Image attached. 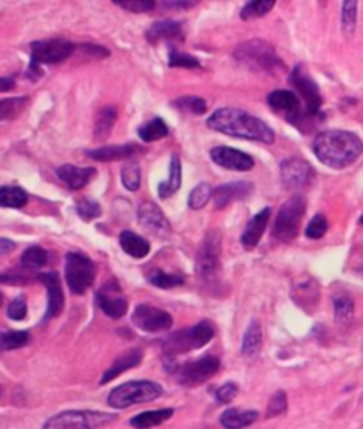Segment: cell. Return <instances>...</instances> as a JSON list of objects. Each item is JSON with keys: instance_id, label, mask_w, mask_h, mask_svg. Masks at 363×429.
<instances>
[{"instance_id": "6da1fadb", "label": "cell", "mask_w": 363, "mask_h": 429, "mask_svg": "<svg viewBox=\"0 0 363 429\" xmlns=\"http://www.w3.org/2000/svg\"><path fill=\"white\" fill-rule=\"evenodd\" d=\"M207 126L214 131L229 135V137L246 138V140L262 142V144L275 142V131L264 123L262 119L236 107L218 108L207 119Z\"/></svg>"}, {"instance_id": "7a4b0ae2", "label": "cell", "mask_w": 363, "mask_h": 429, "mask_svg": "<svg viewBox=\"0 0 363 429\" xmlns=\"http://www.w3.org/2000/svg\"><path fill=\"white\" fill-rule=\"evenodd\" d=\"M312 151L319 161L332 169H346L360 158L363 142L351 131L329 130L313 138Z\"/></svg>"}, {"instance_id": "3957f363", "label": "cell", "mask_w": 363, "mask_h": 429, "mask_svg": "<svg viewBox=\"0 0 363 429\" xmlns=\"http://www.w3.org/2000/svg\"><path fill=\"white\" fill-rule=\"evenodd\" d=\"M234 59L241 66H245L252 71H259V73L275 75L286 69L282 59L276 55L275 48L262 39H250V41L241 43L234 50Z\"/></svg>"}, {"instance_id": "277c9868", "label": "cell", "mask_w": 363, "mask_h": 429, "mask_svg": "<svg viewBox=\"0 0 363 429\" xmlns=\"http://www.w3.org/2000/svg\"><path fill=\"white\" fill-rule=\"evenodd\" d=\"M117 421V415L105 412L71 410L48 419L43 429H103Z\"/></svg>"}, {"instance_id": "5b68a950", "label": "cell", "mask_w": 363, "mask_h": 429, "mask_svg": "<svg viewBox=\"0 0 363 429\" xmlns=\"http://www.w3.org/2000/svg\"><path fill=\"white\" fill-rule=\"evenodd\" d=\"M214 328L209 321H200L199 325L191 328L181 330V332L168 335L163 341V353L168 356L179 355V353L191 351L206 346L213 339Z\"/></svg>"}, {"instance_id": "8992f818", "label": "cell", "mask_w": 363, "mask_h": 429, "mask_svg": "<svg viewBox=\"0 0 363 429\" xmlns=\"http://www.w3.org/2000/svg\"><path fill=\"white\" fill-rule=\"evenodd\" d=\"M161 387L154 381H128L119 385L108 395V405L112 408H130L140 402H151L161 395Z\"/></svg>"}, {"instance_id": "52a82bcc", "label": "cell", "mask_w": 363, "mask_h": 429, "mask_svg": "<svg viewBox=\"0 0 363 429\" xmlns=\"http://www.w3.org/2000/svg\"><path fill=\"white\" fill-rule=\"evenodd\" d=\"M306 211V199L299 194L287 199L280 208L279 214H276L275 226H273V234L282 242H290L292 238H296L299 229V224L303 220V214Z\"/></svg>"}, {"instance_id": "ba28073f", "label": "cell", "mask_w": 363, "mask_h": 429, "mask_svg": "<svg viewBox=\"0 0 363 429\" xmlns=\"http://www.w3.org/2000/svg\"><path fill=\"white\" fill-rule=\"evenodd\" d=\"M96 277V266L85 254L69 252L66 254V280L69 291L75 295H84L92 286Z\"/></svg>"}, {"instance_id": "9c48e42d", "label": "cell", "mask_w": 363, "mask_h": 429, "mask_svg": "<svg viewBox=\"0 0 363 429\" xmlns=\"http://www.w3.org/2000/svg\"><path fill=\"white\" fill-rule=\"evenodd\" d=\"M32 64H57L66 61L75 52V45L64 38L36 41L31 46Z\"/></svg>"}, {"instance_id": "30bf717a", "label": "cell", "mask_w": 363, "mask_h": 429, "mask_svg": "<svg viewBox=\"0 0 363 429\" xmlns=\"http://www.w3.org/2000/svg\"><path fill=\"white\" fill-rule=\"evenodd\" d=\"M290 85L296 89V92H299V96L303 98L306 105V114L312 117V115H318L319 110H321L323 105V98L321 92H319L318 84L313 82V78L306 73V69L303 64H298L292 73H290L289 78Z\"/></svg>"}, {"instance_id": "8fae6325", "label": "cell", "mask_w": 363, "mask_h": 429, "mask_svg": "<svg viewBox=\"0 0 363 429\" xmlns=\"http://www.w3.org/2000/svg\"><path fill=\"white\" fill-rule=\"evenodd\" d=\"M316 177V170L309 161L302 158H287L280 163V180L289 190H299L309 187Z\"/></svg>"}, {"instance_id": "7c38bea8", "label": "cell", "mask_w": 363, "mask_h": 429, "mask_svg": "<svg viewBox=\"0 0 363 429\" xmlns=\"http://www.w3.org/2000/svg\"><path fill=\"white\" fill-rule=\"evenodd\" d=\"M220 249H222V240L216 231L207 233L204 238L202 245H200L199 252H197L195 261V272L199 273L202 279H209L216 273L218 263H220Z\"/></svg>"}, {"instance_id": "4fadbf2b", "label": "cell", "mask_w": 363, "mask_h": 429, "mask_svg": "<svg viewBox=\"0 0 363 429\" xmlns=\"http://www.w3.org/2000/svg\"><path fill=\"white\" fill-rule=\"evenodd\" d=\"M220 369V361L218 356L206 355L199 361H191L188 364H184L179 369V381L188 387H193V385L204 384L206 379H209L211 376L216 375V371Z\"/></svg>"}, {"instance_id": "5bb4252c", "label": "cell", "mask_w": 363, "mask_h": 429, "mask_svg": "<svg viewBox=\"0 0 363 429\" xmlns=\"http://www.w3.org/2000/svg\"><path fill=\"white\" fill-rule=\"evenodd\" d=\"M96 302H98L101 311L112 319L123 318L128 311V302L121 293L117 280H108L96 295Z\"/></svg>"}, {"instance_id": "9a60e30c", "label": "cell", "mask_w": 363, "mask_h": 429, "mask_svg": "<svg viewBox=\"0 0 363 429\" xmlns=\"http://www.w3.org/2000/svg\"><path fill=\"white\" fill-rule=\"evenodd\" d=\"M133 323L144 332H163L172 326V316L158 307L140 303L133 312Z\"/></svg>"}, {"instance_id": "2e32d148", "label": "cell", "mask_w": 363, "mask_h": 429, "mask_svg": "<svg viewBox=\"0 0 363 429\" xmlns=\"http://www.w3.org/2000/svg\"><path fill=\"white\" fill-rule=\"evenodd\" d=\"M209 157L214 163L223 167V169L237 170V173H246V170L252 169L253 163H255L250 154L234 150V147H225V146L213 147V150L209 151Z\"/></svg>"}, {"instance_id": "e0dca14e", "label": "cell", "mask_w": 363, "mask_h": 429, "mask_svg": "<svg viewBox=\"0 0 363 429\" xmlns=\"http://www.w3.org/2000/svg\"><path fill=\"white\" fill-rule=\"evenodd\" d=\"M138 222L142 224L144 229L151 231L158 236H165V234L170 233V226H168L165 214L153 203H144L138 208Z\"/></svg>"}, {"instance_id": "ac0fdd59", "label": "cell", "mask_w": 363, "mask_h": 429, "mask_svg": "<svg viewBox=\"0 0 363 429\" xmlns=\"http://www.w3.org/2000/svg\"><path fill=\"white\" fill-rule=\"evenodd\" d=\"M268 105L275 112H283L290 119V123L302 121V110H299V100L295 92L290 91H273L268 96Z\"/></svg>"}, {"instance_id": "d6986e66", "label": "cell", "mask_w": 363, "mask_h": 429, "mask_svg": "<svg viewBox=\"0 0 363 429\" xmlns=\"http://www.w3.org/2000/svg\"><path fill=\"white\" fill-rule=\"evenodd\" d=\"M252 192L253 184L249 183V181H236V183L222 184V187H218L213 192L214 206H216L218 210H222V208L229 206L232 201L245 199V197H249Z\"/></svg>"}, {"instance_id": "ffe728a7", "label": "cell", "mask_w": 363, "mask_h": 429, "mask_svg": "<svg viewBox=\"0 0 363 429\" xmlns=\"http://www.w3.org/2000/svg\"><path fill=\"white\" fill-rule=\"evenodd\" d=\"M38 279L48 289V311H46V319L55 318L62 312L64 309V293H62L61 280H59L57 273H41L38 275Z\"/></svg>"}, {"instance_id": "44dd1931", "label": "cell", "mask_w": 363, "mask_h": 429, "mask_svg": "<svg viewBox=\"0 0 363 429\" xmlns=\"http://www.w3.org/2000/svg\"><path fill=\"white\" fill-rule=\"evenodd\" d=\"M269 213H272V210H269V208H264L262 211H259V213H257L253 219H250V222L246 224L245 233L241 236V243H243L245 249L252 250L259 245L260 238H262L266 226H268Z\"/></svg>"}, {"instance_id": "7402d4cb", "label": "cell", "mask_w": 363, "mask_h": 429, "mask_svg": "<svg viewBox=\"0 0 363 429\" xmlns=\"http://www.w3.org/2000/svg\"><path fill=\"white\" fill-rule=\"evenodd\" d=\"M96 174L94 167H75V165H62L57 169V176L61 177V181H64L69 188L73 190H80L84 188L89 181L92 180V176Z\"/></svg>"}, {"instance_id": "603a6c76", "label": "cell", "mask_w": 363, "mask_h": 429, "mask_svg": "<svg viewBox=\"0 0 363 429\" xmlns=\"http://www.w3.org/2000/svg\"><path fill=\"white\" fill-rule=\"evenodd\" d=\"M140 362H142L140 349H130V351L123 353V355L119 356L117 361H115L114 364L107 369V372H105L103 378H101V385H105V384H108V381H112V379H115L119 375H123L124 371H128V369L137 368Z\"/></svg>"}, {"instance_id": "cb8c5ba5", "label": "cell", "mask_w": 363, "mask_h": 429, "mask_svg": "<svg viewBox=\"0 0 363 429\" xmlns=\"http://www.w3.org/2000/svg\"><path fill=\"white\" fill-rule=\"evenodd\" d=\"M147 41L158 43L161 39H176L183 36V23L174 22V20H161V22L153 23L149 31L145 32Z\"/></svg>"}, {"instance_id": "d4e9b609", "label": "cell", "mask_w": 363, "mask_h": 429, "mask_svg": "<svg viewBox=\"0 0 363 429\" xmlns=\"http://www.w3.org/2000/svg\"><path fill=\"white\" fill-rule=\"evenodd\" d=\"M119 242H121V247H123V250L128 256L137 257V259L145 257L151 250L149 242H147L145 238L138 236L133 231H123L121 236H119Z\"/></svg>"}, {"instance_id": "484cf974", "label": "cell", "mask_w": 363, "mask_h": 429, "mask_svg": "<svg viewBox=\"0 0 363 429\" xmlns=\"http://www.w3.org/2000/svg\"><path fill=\"white\" fill-rule=\"evenodd\" d=\"M259 419V414L255 410H227L225 414H222L220 422H222L223 428L227 429H243L246 426L253 424V422Z\"/></svg>"}, {"instance_id": "4316f807", "label": "cell", "mask_w": 363, "mask_h": 429, "mask_svg": "<svg viewBox=\"0 0 363 429\" xmlns=\"http://www.w3.org/2000/svg\"><path fill=\"white\" fill-rule=\"evenodd\" d=\"M135 153V146L128 144V146H105L98 147V150L87 151V157L98 161H115L124 160V158L131 157Z\"/></svg>"}, {"instance_id": "83f0119b", "label": "cell", "mask_w": 363, "mask_h": 429, "mask_svg": "<svg viewBox=\"0 0 363 429\" xmlns=\"http://www.w3.org/2000/svg\"><path fill=\"white\" fill-rule=\"evenodd\" d=\"M260 346H262V332H260L259 321L253 319L245 332L243 344H241V353H243V356H250L252 358V356L259 355Z\"/></svg>"}, {"instance_id": "f1b7e54d", "label": "cell", "mask_w": 363, "mask_h": 429, "mask_svg": "<svg viewBox=\"0 0 363 429\" xmlns=\"http://www.w3.org/2000/svg\"><path fill=\"white\" fill-rule=\"evenodd\" d=\"M174 410L170 408H163V410H154V412H144V414L137 415V417L131 419V426L137 429H149L154 426L163 424L165 421L172 417Z\"/></svg>"}, {"instance_id": "f546056e", "label": "cell", "mask_w": 363, "mask_h": 429, "mask_svg": "<svg viewBox=\"0 0 363 429\" xmlns=\"http://www.w3.org/2000/svg\"><path fill=\"white\" fill-rule=\"evenodd\" d=\"M115 119H117V108H115L114 105H107V107L101 108L98 117H96L94 137L107 138L108 133L112 131V128H114Z\"/></svg>"}, {"instance_id": "4dcf8cb0", "label": "cell", "mask_w": 363, "mask_h": 429, "mask_svg": "<svg viewBox=\"0 0 363 429\" xmlns=\"http://www.w3.org/2000/svg\"><path fill=\"white\" fill-rule=\"evenodd\" d=\"M179 187H181V163L179 158L174 154L172 161H170V176H168V180L165 181V183L160 184L158 192H160L161 199H168V197L174 196V194L179 190Z\"/></svg>"}, {"instance_id": "1f68e13d", "label": "cell", "mask_w": 363, "mask_h": 429, "mask_svg": "<svg viewBox=\"0 0 363 429\" xmlns=\"http://www.w3.org/2000/svg\"><path fill=\"white\" fill-rule=\"evenodd\" d=\"M27 192L20 187H0V206L2 208H23L27 204Z\"/></svg>"}, {"instance_id": "d6a6232c", "label": "cell", "mask_w": 363, "mask_h": 429, "mask_svg": "<svg viewBox=\"0 0 363 429\" xmlns=\"http://www.w3.org/2000/svg\"><path fill=\"white\" fill-rule=\"evenodd\" d=\"M138 135H140V138L144 142L160 140V138L168 135V126L165 124V121L161 117H154L151 119L149 123H145L144 126L138 128Z\"/></svg>"}, {"instance_id": "836d02e7", "label": "cell", "mask_w": 363, "mask_h": 429, "mask_svg": "<svg viewBox=\"0 0 363 429\" xmlns=\"http://www.w3.org/2000/svg\"><path fill=\"white\" fill-rule=\"evenodd\" d=\"M27 101L29 100L25 96L0 100V121H9V119L18 117L23 108L27 107Z\"/></svg>"}, {"instance_id": "e575fe53", "label": "cell", "mask_w": 363, "mask_h": 429, "mask_svg": "<svg viewBox=\"0 0 363 429\" xmlns=\"http://www.w3.org/2000/svg\"><path fill=\"white\" fill-rule=\"evenodd\" d=\"M333 307H335L336 323L348 325V323L353 319V314H355V303H353V300L349 298L348 295L335 296V300H333Z\"/></svg>"}, {"instance_id": "d590c367", "label": "cell", "mask_w": 363, "mask_h": 429, "mask_svg": "<svg viewBox=\"0 0 363 429\" xmlns=\"http://www.w3.org/2000/svg\"><path fill=\"white\" fill-rule=\"evenodd\" d=\"M48 261V254L41 247H29L22 256V265L29 270H38L46 265Z\"/></svg>"}, {"instance_id": "8d00e7d4", "label": "cell", "mask_w": 363, "mask_h": 429, "mask_svg": "<svg viewBox=\"0 0 363 429\" xmlns=\"http://www.w3.org/2000/svg\"><path fill=\"white\" fill-rule=\"evenodd\" d=\"M121 176H123V184L130 192H137L138 188H140L142 170L137 161H130V163L124 165L123 170H121Z\"/></svg>"}, {"instance_id": "74e56055", "label": "cell", "mask_w": 363, "mask_h": 429, "mask_svg": "<svg viewBox=\"0 0 363 429\" xmlns=\"http://www.w3.org/2000/svg\"><path fill=\"white\" fill-rule=\"evenodd\" d=\"M211 196H213L211 184L200 183V184H197V187L190 192V197H188V204H190L191 210H200V208H204L207 203H209Z\"/></svg>"}, {"instance_id": "f35d334b", "label": "cell", "mask_w": 363, "mask_h": 429, "mask_svg": "<svg viewBox=\"0 0 363 429\" xmlns=\"http://www.w3.org/2000/svg\"><path fill=\"white\" fill-rule=\"evenodd\" d=\"M275 6V0H255V2H249V4L243 8L241 11V18L243 20H253L264 16L266 13L272 11V8Z\"/></svg>"}, {"instance_id": "ab89813d", "label": "cell", "mask_w": 363, "mask_h": 429, "mask_svg": "<svg viewBox=\"0 0 363 429\" xmlns=\"http://www.w3.org/2000/svg\"><path fill=\"white\" fill-rule=\"evenodd\" d=\"M31 339L29 332H6L0 335V349L9 351V349H18L25 346Z\"/></svg>"}, {"instance_id": "60d3db41", "label": "cell", "mask_w": 363, "mask_h": 429, "mask_svg": "<svg viewBox=\"0 0 363 429\" xmlns=\"http://www.w3.org/2000/svg\"><path fill=\"white\" fill-rule=\"evenodd\" d=\"M356 13H358V2H355V0L342 2V31L348 36L355 32Z\"/></svg>"}, {"instance_id": "b9f144b4", "label": "cell", "mask_w": 363, "mask_h": 429, "mask_svg": "<svg viewBox=\"0 0 363 429\" xmlns=\"http://www.w3.org/2000/svg\"><path fill=\"white\" fill-rule=\"evenodd\" d=\"M149 282L158 286L161 289H168V288H176V286H181L184 282L183 275H172V273H165L161 270H156L153 275L149 277Z\"/></svg>"}, {"instance_id": "7bdbcfd3", "label": "cell", "mask_w": 363, "mask_h": 429, "mask_svg": "<svg viewBox=\"0 0 363 429\" xmlns=\"http://www.w3.org/2000/svg\"><path fill=\"white\" fill-rule=\"evenodd\" d=\"M174 105H176L177 108H181V110H188L191 112V114H204V112L207 110V105L206 101L202 100V98H197V96H184L179 98V100L174 101Z\"/></svg>"}, {"instance_id": "ee69618b", "label": "cell", "mask_w": 363, "mask_h": 429, "mask_svg": "<svg viewBox=\"0 0 363 429\" xmlns=\"http://www.w3.org/2000/svg\"><path fill=\"white\" fill-rule=\"evenodd\" d=\"M168 66H172V68H200V62L195 57L181 54L179 50L172 48L168 54Z\"/></svg>"}, {"instance_id": "f6af8a7d", "label": "cell", "mask_w": 363, "mask_h": 429, "mask_svg": "<svg viewBox=\"0 0 363 429\" xmlns=\"http://www.w3.org/2000/svg\"><path fill=\"white\" fill-rule=\"evenodd\" d=\"M77 213L80 214L85 222H91V220L98 219L101 214V206L91 199H82L77 204Z\"/></svg>"}, {"instance_id": "bcb514c9", "label": "cell", "mask_w": 363, "mask_h": 429, "mask_svg": "<svg viewBox=\"0 0 363 429\" xmlns=\"http://www.w3.org/2000/svg\"><path fill=\"white\" fill-rule=\"evenodd\" d=\"M328 231V222L323 214H316L312 220H310L309 227H306V236L310 240H319V238L325 236V233Z\"/></svg>"}, {"instance_id": "7dc6e473", "label": "cell", "mask_w": 363, "mask_h": 429, "mask_svg": "<svg viewBox=\"0 0 363 429\" xmlns=\"http://www.w3.org/2000/svg\"><path fill=\"white\" fill-rule=\"evenodd\" d=\"M114 2L119 6H123V8L128 9V11H135V13L151 11V9L156 6L154 0H114Z\"/></svg>"}, {"instance_id": "c3c4849f", "label": "cell", "mask_w": 363, "mask_h": 429, "mask_svg": "<svg viewBox=\"0 0 363 429\" xmlns=\"http://www.w3.org/2000/svg\"><path fill=\"white\" fill-rule=\"evenodd\" d=\"M286 410H287V395L286 392L279 391L272 399H269L268 417H275V415L283 414Z\"/></svg>"}, {"instance_id": "681fc988", "label": "cell", "mask_w": 363, "mask_h": 429, "mask_svg": "<svg viewBox=\"0 0 363 429\" xmlns=\"http://www.w3.org/2000/svg\"><path fill=\"white\" fill-rule=\"evenodd\" d=\"M8 316L15 321H22L25 316H27V302L23 296H18V298L13 300L8 307Z\"/></svg>"}, {"instance_id": "f907efd6", "label": "cell", "mask_w": 363, "mask_h": 429, "mask_svg": "<svg viewBox=\"0 0 363 429\" xmlns=\"http://www.w3.org/2000/svg\"><path fill=\"white\" fill-rule=\"evenodd\" d=\"M237 395V387L236 384H225L222 385V387L216 391V401L218 402H223V405H227V402L232 401L234 398Z\"/></svg>"}, {"instance_id": "816d5d0a", "label": "cell", "mask_w": 363, "mask_h": 429, "mask_svg": "<svg viewBox=\"0 0 363 429\" xmlns=\"http://www.w3.org/2000/svg\"><path fill=\"white\" fill-rule=\"evenodd\" d=\"M0 282L2 284H25L29 282L27 277L18 275V273H0Z\"/></svg>"}, {"instance_id": "f5cc1de1", "label": "cell", "mask_w": 363, "mask_h": 429, "mask_svg": "<svg viewBox=\"0 0 363 429\" xmlns=\"http://www.w3.org/2000/svg\"><path fill=\"white\" fill-rule=\"evenodd\" d=\"M82 50H84L85 54H92L94 57H107V55H108V50H107V48H103V46L84 45V46H82Z\"/></svg>"}, {"instance_id": "db71d44e", "label": "cell", "mask_w": 363, "mask_h": 429, "mask_svg": "<svg viewBox=\"0 0 363 429\" xmlns=\"http://www.w3.org/2000/svg\"><path fill=\"white\" fill-rule=\"evenodd\" d=\"M15 247H16L15 242H11V240H8V238H0V256L13 252Z\"/></svg>"}, {"instance_id": "11a10c76", "label": "cell", "mask_w": 363, "mask_h": 429, "mask_svg": "<svg viewBox=\"0 0 363 429\" xmlns=\"http://www.w3.org/2000/svg\"><path fill=\"white\" fill-rule=\"evenodd\" d=\"M15 80L9 77H0V92L4 91H11V89H15Z\"/></svg>"}, {"instance_id": "9f6ffc18", "label": "cell", "mask_w": 363, "mask_h": 429, "mask_svg": "<svg viewBox=\"0 0 363 429\" xmlns=\"http://www.w3.org/2000/svg\"><path fill=\"white\" fill-rule=\"evenodd\" d=\"M163 6H176V8H184V9H188V8H193V6H195V2H172V0H170V2H163Z\"/></svg>"}, {"instance_id": "6f0895ef", "label": "cell", "mask_w": 363, "mask_h": 429, "mask_svg": "<svg viewBox=\"0 0 363 429\" xmlns=\"http://www.w3.org/2000/svg\"><path fill=\"white\" fill-rule=\"evenodd\" d=\"M0 305H2V293H0Z\"/></svg>"}, {"instance_id": "680465c9", "label": "cell", "mask_w": 363, "mask_h": 429, "mask_svg": "<svg viewBox=\"0 0 363 429\" xmlns=\"http://www.w3.org/2000/svg\"><path fill=\"white\" fill-rule=\"evenodd\" d=\"M362 224H363V217H362Z\"/></svg>"}]
</instances>
